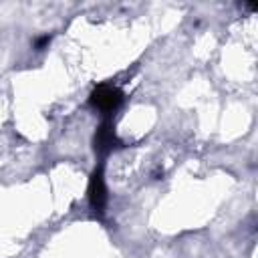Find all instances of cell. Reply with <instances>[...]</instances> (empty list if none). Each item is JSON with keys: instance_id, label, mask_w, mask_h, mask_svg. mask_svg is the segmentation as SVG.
Instances as JSON below:
<instances>
[{"instance_id": "6da1fadb", "label": "cell", "mask_w": 258, "mask_h": 258, "mask_svg": "<svg viewBox=\"0 0 258 258\" xmlns=\"http://www.w3.org/2000/svg\"><path fill=\"white\" fill-rule=\"evenodd\" d=\"M123 101V93L113 85H99L91 93V105L101 111H115Z\"/></svg>"}, {"instance_id": "7a4b0ae2", "label": "cell", "mask_w": 258, "mask_h": 258, "mask_svg": "<svg viewBox=\"0 0 258 258\" xmlns=\"http://www.w3.org/2000/svg\"><path fill=\"white\" fill-rule=\"evenodd\" d=\"M89 202H91V208L95 212L103 214V208H105V202H107V191H105V181H103V171L101 169H95L93 175H91Z\"/></svg>"}, {"instance_id": "3957f363", "label": "cell", "mask_w": 258, "mask_h": 258, "mask_svg": "<svg viewBox=\"0 0 258 258\" xmlns=\"http://www.w3.org/2000/svg\"><path fill=\"white\" fill-rule=\"evenodd\" d=\"M113 131L111 129H107V127H101L99 131H97V137H95V141L99 143V147H105V145H111L113 143Z\"/></svg>"}, {"instance_id": "277c9868", "label": "cell", "mask_w": 258, "mask_h": 258, "mask_svg": "<svg viewBox=\"0 0 258 258\" xmlns=\"http://www.w3.org/2000/svg\"><path fill=\"white\" fill-rule=\"evenodd\" d=\"M48 40H50V36H48V34H46V36H40V38H36L34 46H36V48H42L44 44H48Z\"/></svg>"}]
</instances>
